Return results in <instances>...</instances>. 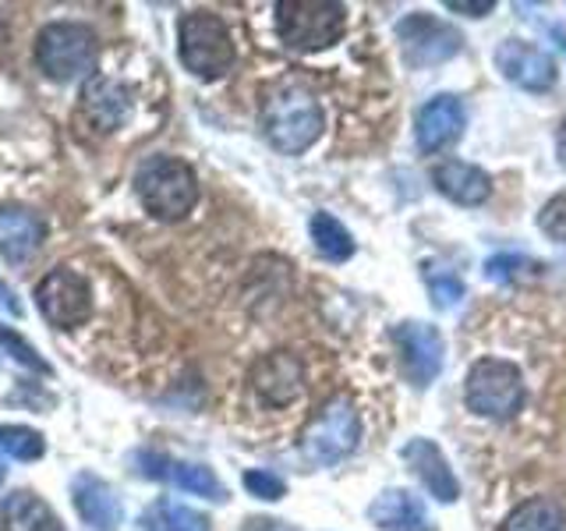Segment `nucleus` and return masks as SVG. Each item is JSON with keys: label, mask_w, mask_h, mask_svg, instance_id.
Wrapping results in <instances>:
<instances>
[{"label": "nucleus", "mask_w": 566, "mask_h": 531, "mask_svg": "<svg viewBox=\"0 0 566 531\" xmlns=\"http://www.w3.org/2000/svg\"><path fill=\"white\" fill-rule=\"evenodd\" d=\"M326 128L323 106L305 85H276L262 103V132L273 142V149L297 156L312 149Z\"/></svg>", "instance_id": "1"}, {"label": "nucleus", "mask_w": 566, "mask_h": 531, "mask_svg": "<svg viewBox=\"0 0 566 531\" xmlns=\"http://www.w3.org/2000/svg\"><path fill=\"white\" fill-rule=\"evenodd\" d=\"M135 195L156 220H185L199 202V177L177 156H153L135 170Z\"/></svg>", "instance_id": "2"}, {"label": "nucleus", "mask_w": 566, "mask_h": 531, "mask_svg": "<svg viewBox=\"0 0 566 531\" xmlns=\"http://www.w3.org/2000/svg\"><path fill=\"white\" fill-rule=\"evenodd\" d=\"M177 50H181V64L195 79L217 82L234 67V35L217 11H188L177 22Z\"/></svg>", "instance_id": "3"}, {"label": "nucleus", "mask_w": 566, "mask_h": 531, "mask_svg": "<svg viewBox=\"0 0 566 531\" xmlns=\"http://www.w3.org/2000/svg\"><path fill=\"white\" fill-rule=\"evenodd\" d=\"M99 61L96 32L82 22H50L35 35V64L50 82H78L93 75Z\"/></svg>", "instance_id": "4"}, {"label": "nucleus", "mask_w": 566, "mask_h": 531, "mask_svg": "<svg viewBox=\"0 0 566 531\" xmlns=\"http://www.w3.org/2000/svg\"><path fill=\"white\" fill-rule=\"evenodd\" d=\"M344 29L347 11L336 0H280L276 4V35L291 50H326L340 40Z\"/></svg>", "instance_id": "5"}, {"label": "nucleus", "mask_w": 566, "mask_h": 531, "mask_svg": "<svg viewBox=\"0 0 566 531\" xmlns=\"http://www.w3.org/2000/svg\"><path fill=\"white\" fill-rule=\"evenodd\" d=\"M358 439H361V418L354 412V404L347 397H333L329 404H323V412L305 425L297 447L312 468H333L354 454Z\"/></svg>", "instance_id": "6"}, {"label": "nucleus", "mask_w": 566, "mask_h": 531, "mask_svg": "<svg viewBox=\"0 0 566 531\" xmlns=\"http://www.w3.org/2000/svg\"><path fill=\"white\" fill-rule=\"evenodd\" d=\"M464 400L478 418L506 421L524 407V376L506 358L474 362L464 383Z\"/></svg>", "instance_id": "7"}, {"label": "nucleus", "mask_w": 566, "mask_h": 531, "mask_svg": "<svg viewBox=\"0 0 566 531\" xmlns=\"http://www.w3.org/2000/svg\"><path fill=\"white\" fill-rule=\"evenodd\" d=\"M35 305L43 319L57 330H78L93 319V283L78 270L57 266L35 283Z\"/></svg>", "instance_id": "8"}, {"label": "nucleus", "mask_w": 566, "mask_h": 531, "mask_svg": "<svg viewBox=\"0 0 566 531\" xmlns=\"http://www.w3.org/2000/svg\"><path fill=\"white\" fill-rule=\"evenodd\" d=\"M397 43L403 50V61L411 67H436V64L453 61L457 53L464 50V35L432 14L415 11V14L400 18Z\"/></svg>", "instance_id": "9"}, {"label": "nucleus", "mask_w": 566, "mask_h": 531, "mask_svg": "<svg viewBox=\"0 0 566 531\" xmlns=\"http://www.w3.org/2000/svg\"><path fill=\"white\" fill-rule=\"evenodd\" d=\"M492 61L503 71V79L527 88V93H545V88L556 85V75H559L553 53L524 40H503L495 46Z\"/></svg>", "instance_id": "10"}, {"label": "nucleus", "mask_w": 566, "mask_h": 531, "mask_svg": "<svg viewBox=\"0 0 566 531\" xmlns=\"http://www.w3.org/2000/svg\"><path fill=\"white\" fill-rule=\"evenodd\" d=\"M394 341L400 347V358H403V372L418 389L432 386L436 376L442 372V333L432 323H400L394 330Z\"/></svg>", "instance_id": "11"}, {"label": "nucleus", "mask_w": 566, "mask_h": 531, "mask_svg": "<svg viewBox=\"0 0 566 531\" xmlns=\"http://www.w3.org/2000/svg\"><path fill=\"white\" fill-rule=\"evenodd\" d=\"M78 111L96 132H117V128H124V124L132 121V111H135L132 88L120 85L117 79L93 75L82 85Z\"/></svg>", "instance_id": "12"}, {"label": "nucleus", "mask_w": 566, "mask_h": 531, "mask_svg": "<svg viewBox=\"0 0 566 531\" xmlns=\"http://www.w3.org/2000/svg\"><path fill=\"white\" fill-rule=\"evenodd\" d=\"M252 389L270 407H287L301 397V389H305V365H301V358L291 351L262 354L252 365Z\"/></svg>", "instance_id": "13"}, {"label": "nucleus", "mask_w": 566, "mask_h": 531, "mask_svg": "<svg viewBox=\"0 0 566 531\" xmlns=\"http://www.w3.org/2000/svg\"><path fill=\"white\" fill-rule=\"evenodd\" d=\"M71 503H75L78 518L93 531H120L124 503L106 478H99L93 471H78L71 478Z\"/></svg>", "instance_id": "14"}, {"label": "nucleus", "mask_w": 566, "mask_h": 531, "mask_svg": "<svg viewBox=\"0 0 566 531\" xmlns=\"http://www.w3.org/2000/svg\"><path fill=\"white\" fill-rule=\"evenodd\" d=\"M464 124H468V111L464 103L457 96H436L429 100L418 111V121H415V138H418V149L424 156L432 153H442L447 146L464 135Z\"/></svg>", "instance_id": "15"}, {"label": "nucleus", "mask_w": 566, "mask_h": 531, "mask_svg": "<svg viewBox=\"0 0 566 531\" xmlns=\"http://www.w3.org/2000/svg\"><path fill=\"white\" fill-rule=\"evenodd\" d=\"M400 454H403L407 465H411V471L421 478V486L429 489L439 503H457V500H460V482H457V475H453L450 460L442 457V450L436 447L432 439H424V436L407 439Z\"/></svg>", "instance_id": "16"}, {"label": "nucleus", "mask_w": 566, "mask_h": 531, "mask_svg": "<svg viewBox=\"0 0 566 531\" xmlns=\"http://www.w3.org/2000/svg\"><path fill=\"white\" fill-rule=\"evenodd\" d=\"M46 238L43 220L25 206H0V259L29 262Z\"/></svg>", "instance_id": "17"}, {"label": "nucleus", "mask_w": 566, "mask_h": 531, "mask_svg": "<svg viewBox=\"0 0 566 531\" xmlns=\"http://www.w3.org/2000/svg\"><path fill=\"white\" fill-rule=\"evenodd\" d=\"M368 521L382 531H432L429 510L407 489H382L368 507Z\"/></svg>", "instance_id": "18"}, {"label": "nucleus", "mask_w": 566, "mask_h": 531, "mask_svg": "<svg viewBox=\"0 0 566 531\" xmlns=\"http://www.w3.org/2000/svg\"><path fill=\"white\" fill-rule=\"evenodd\" d=\"M0 531H64V524L40 492L14 489L0 500Z\"/></svg>", "instance_id": "19"}, {"label": "nucleus", "mask_w": 566, "mask_h": 531, "mask_svg": "<svg viewBox=\"0 0 566 531\" xmlns=\"http://www.w3.org/2000/svg\"><path fill=\"white\" fill-rule=\"evenodd\" d=\"M432 181L457 206H482L492 195V177L482 167L464 164V159H442L432 170Z\"/></svg>", "instance_id": "20"}, {"label": "nucleus", "mask_w": 566, "mask_h": 531, "mask_svg": "<svg viewBox=\"0 0 566 531\" xmlns=\"http://www.w3.org/2000/svg\"><path fill=\"white\" fill-rule=\"evenodd\" d=\"M142 531H209V518L174 500H156L142 513Z\"/></svg>", "instance_id": "21"}, {"label": "nucleus", "mask_w": 566, "mask_h": 531, "mask_svg": "<svg viewBox=\"0 0 566 531\" xmlns=\"http://www.w3.org/2000/svg\"><path fill=\"white\" fill-rule=\"evenodd\" d=\"M308 230H312L315 252L323 256V259H329V262H347V259L354 256V238H350V230H347L340 220H336V217H329V212H315L312 223H308Z\"/></svg>", "instance_id": "22"}, {"label": "nucleus", "mask_w": 566, "mask_h": 531, "mask_svg": "<svg viewBox=\"0 0 566 531\" xmlns=\"http://www.w3.org/2000/svg\"><path fill=\"white\" fill-rule=\"evenodd\" d=\"M167 482H174L177 489H185L191 496H206V500H212V503L227 500V489L217 478V471L206 468V465H191V460H170Z\"/></svg>", "instance_id": "23"}, {"label": "nucleus", "mask_w": 566, "mask_h": 531, "mask_svg": "<svg viewBox=\"0 0 566 531\" xmlns=\"http://www.w3.org/2000/svg\"><path fill=\"white\" fill-rule=\"evenodd\" d=\"M563 507L556 500H527L503 521L500 531H563Z\"/></svg>", "instance_id": "24"}, {"label": "nucleus", "mask_w": 566, "mask_h": 531, "mask_svg": "<svg viewBox=\"0 0 566 531\" xmlns=\"http://www.w3.org/2000/svg\"><path fill=\"white\" fill-rule=\"evenodd\" d=\"M421 277H424V288H429L436 309H457L464 301V280H460L453 270L439 262H424L421 266Z\"/></svg>", "instance_id": "25"}, {"label": "nucleus", "mask_w": 566, "mask_h": 531, "mask_svg": "<svg viewBox=\"0 0 566 531\" xmlns=\"http://www.w3.org/2000/svg\"><path fill=\"white\" fill-rule=\"evenodd\" d=\"M0 450L14 460H40L46 454V439L29 425H0Z\"/></svg>", "instance_id": "26"}, {"label": "nucleus", "mask_w": 566, "mask_h": 531, "mask_svg": "<svg viewBox=\"0 0 566 531\" xmlns=\"http://www.w3.org/2000/svg\"><path fill=\"white\" fill-rule=\"evenodd\" d=\"M0 351H4L11 362L29 368V372H40V376H46V379L53 376V365L43 358L40 351H35V344H29L25 336L18 330H11V326H0Z\"/></svg>", "instance_id": "27"}, {"label": "nucleus", "mask_w": 566, "mask_h": 531, "mask_svg": "<svg viewBox=\"0 0 566 531\" xmlns=\"http://www.w3.org/2000/svg\"><path fill=\"white\" fill-rule=\"evenodd\" d=\"M535 259L517 256V252H500L485 262V277L489 280H500V283H513V280H524L531 270H535Z\"/></svg>", "instance_id": "28"}, {"label": "nucleus", "mask_w": 566, "mask_h": 531, "mask_svg": "<svg viewBox=\"0 0 566 531\" xmlns=\"http://www.w3.org/2000/svg\"><path fill=\"white\" fill-rule=\"evenodd\" d=\"M244 489L255 496V500H270V503H276V500H283L287 496V482H283L280 475H273V471H244Z\"/></svg>", "instance_id": "29"}, {"label": "nucleus", "mask_w": 566, "mask_h": 531, "mask_svg": "<svg viewBox=\"0 0 566 531\" xmlns=\"http://www.w3.org/2000/svg\"><path fill=\"white\" fill-rule=\"evenodd\" d=\"M538 227L545 230L548 238L566 244V195H556V199H548L538 212Z\"/></svg>", "instance_id": "30"}, {"label": "nucleus", "mask_w": 566, "mask_h": 531, "mask_svg": "<svg viewBox=\"0 0 566 531\" xmlns=\"http://www.w3.org/2000/svg\"><path fill=\"white\" fill-rule=\"evenodd\" d=\"M135 471L138 475H146V478H153V482H167V475H170V457H164V454H156V450H138L135 457Z\"/></svg>", "instance_id": "31"}, {"label": "nucleus", "mask_w": 566, "mask_h": 531, "mask_svg": "<svg viewBox=\"0 0 566 531\" xmlns=\"http://www.w3.org/2000/svg\"><path fill=\"white\" fill-rule=\"evenodd\" d=\"M450 11H460V14H471V18H482L495 8V0H474V4H468V0H447Z\"/></svg>", "instance_id": "32"}, {"label": "nucleus", "mask_w": 566, "mask_h": 531, "mask_svg": "<svg viewBox=\"0 0 566 531\" xmlns=\"http://www.w3.org/2000/svg\"><path fill=\"white\" fill-rule=\"evenodd\" d=\"M244 531H297V528L273 521V518H252V521H244Z\"/></svg>", "instance_id": "33"}, {"label": "nucleus", "mask_w": 566, "mask_h": 531, "mask_svg": "<svg viewBox=\"0 0 566 531\" xmlns=\"http://www.w3.org/2000/svg\"><path fill=\"white\" fill-rule=\"evenodd\" d=\"M0 309H8V312H11L14 319H18V315H22V305H18V298H14V291L8 288V283H4V280H0Z\"/></svg>", "instance_id": "34"}, {"label": "nucleus", "mask_w": 566, "mask_h": 531, "mask_svg": "<svg viewBox=\"0 0 566 531\" xmlns=\"http://www.w3.org/2000/svg\"><path fill=\"white\" fill-rule=\"evenodd\" d=\"M559 159L566 164V121H563V128H559Z\"/></svg>", "instance_id": "35"}, {"label": "nucleus", "mask_w": 566, "mask_h": 531, "mask_svg": "<svg viewBox=\"0 0 566 531\" xmlns=\"http://www.w3.org/2000/svg\"><path fill=\"white\" fill-rule=\"evenodd\" d=\"M548 32H553V40H559V46H563V53H566V32H563V29H556V25L548 29Z\"/></svg>", "instance_id": "36"}, {"label": "nucleus", "mask_w": 566, "mask_h": 531, "mask_svg": "<svg viewBox=\"0 0 566 531\" xmlns=\"http://www.w3.org/2000/svg\"><path fill=\"white\" fill-rule=\"evenodd\" d=\"M4 475H8V465L0 460V486H4Z\"/></svg>", "instance_id": "37"}]
</instances>
